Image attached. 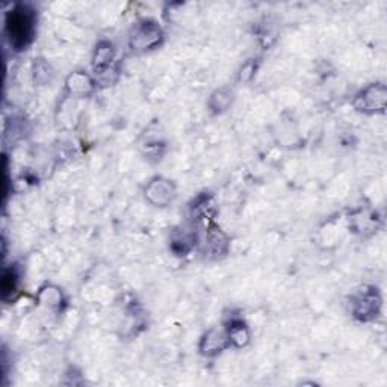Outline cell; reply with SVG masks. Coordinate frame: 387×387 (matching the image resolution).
<instances>
[{
    "mask_svg": "<svg viewBox=\"0 0 387 387\" xmlns=\"http://www.w3.org/2000/svg\"><path fill=\"white\" fill-rule=\"evenodd\" d=\"M8 32L16 47L26 46L32 35V17L26 8H17L8 16Z\"/></svg>",
    "mask_w": 387,
    "mask_h": 387,
    "instance_id": "obj_1",
    "label": "cell"
},
{
    "mask_svg": "<svg viewBox=\"0 0 387 387\" xmlns=\"http://www.w3.org/2000/svg\"><path fill=\"white\" fill-rule=\"evenodd\" d=\"M161 29L154 23H144L137 27L132 36V46L138 49H150L161 40Z\"/></svg>",
    "mask_w": 387,
    "mask_h": 387,
    "instance_id": "obj_2",
    "label": "cell"
},
{
    "mask_svg": "<svg viewBox=\"0 0 387 387\" xmlns=\"http://www.w3.org/2000/svg\"><path fill=\"white\" fill-rule=\"evenodd\" d=\"M113 54L114 50L110 47L109 43H103L99 46L95 51V58H94V67L97 70H103L105 67L109 65L110 59H113Z\"/></svg>",
    "mask_w": 387,
    "mask_h": 387,
    "instance_id": "obj_3",
    "label": "cell"
}]
</instances>
